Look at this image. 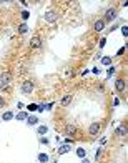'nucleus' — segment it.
<instances>
[{"label": "nucleus", "mask_w": 128, "mask_h": 163, "mask_svg": "<svg viewBox=\"0 0 128 163\" xmlns=\"http://www.w3.org/2000/svg\"><path fill=\"white\" fill-rule=\"evenodd\" d=\"M73 102V95H70V93H67V95L62 96V100H60V105L62 106H68L70 103Z\"/></svg>", "instance_id": "nucleus-11"}, {"label": "nucleus", "mask_w": 128, "mask_h": 163, "mask_svg": "<svg viewBox=\"0 0 128 163\" xmlns=\"http://www.w3.org/2000/svg\"><path fill=\"white\" fill-rule=\"evenodd\" d=\"M33 90H35V83H33L32 80H27V82H23V83L20 85V92H22L23 95H30Z\"/></svg>", "instance_id": "nucleus-2"}, {"label": "nucleus", "mask_w": 128, "mask_h": 163, "mask_svg": "<svg viewBox=\"0 0 128 163\" xmlns=\"http://www.w3.org/2000/svg\"><path fill=\"white\" fill-rule=\"evenodd\" d=\"M88 73H90V70H87V68H85V70L82 72V77H85V75H88Z\"/></svg>", "instance_id": "nucleus-36"}, {"label": "nucleus", "mask_w": 128, "mask_h": 163, "mask_svg": "<svg viewBox=\"0 0 128 163\" xmlns=\"http://www.w3.org/2000/svg\"><path fill=\"white\" fill-rule=\"evenodd\" d=\"M115 72H117V68H115V67H113V65H111V67H108V68H107V77H111V75H115Z\"/></svg>", "instance_id": "nucleus-23"}, {"label": "nucleus", "mask_w": 128, "mask_h": 163, "mask_svg": "<svg viewBox=\"0 0 128 163\" xmlns=\"http://www.w3.org/2000/svg\"><path fill=\"white\" fill-rule=\"evenodd\" d=\"M55 142H57V145H62V138H60L58 135H57V136H55Z\"/></svg>", "instance_id": "nucleus-32"}, {"label": "nucleus", "mask_w": 128, "mask_h": 163, "mask_svg": "<svg viewBox=\"0 0 128 163\" xmlns=\"http://www.w3.org/2000/svg\"><path fill=\"white\" fill-rule=\"evenodd\" d=\"M115 90H117L118 93H123V92H127V82H125L123 78H118V80L115 82Z\"/></svg>", "instance_id": "nucleus-7"}, {"label": "nucleus", "mask_w": 128, "mask_h": 163, "mask_svg": "<svg viewBox=\"0 0 128 163\" xmlns=\"http://www.w3.org/2000/svg\"><path fill=\"white\" fill-rule=\"evenodd\" d=\"M17 108H19V110H22V108H25V105H23L22 102H19V103H17Z\"/></svg>", "instance_id": "nucleus-33"}, {"label": "nucleus", "mask_w": 128, "mask_h": 163, "mask_svg": "<svg viewBox=\"0 0 128 163\" xmlns=\"http://www.w3.org/2000/svg\"><path fill=\"white\" fill-rule=\"evenodd\" d=\"M75 153H77L78 158H87V150H85L83 146H78V148L75 150Z\"/></svg>", "instance_id": "nucleus-19"}, {"label": "nucleus", "mask_w": 128, "mask_h": 163, "mask_svg": "<svg viewBox=\"0 0 128 163\" xmlns=\"http://www.w3.org/2000/svg\"><path fill=\"white\" fill-rule=\"evenodd\" d=\"M29 115H30L29 112H23V110H22V112H19L17 115H13V118H15L17 122H25V120H27V116H29Z\"/></svg>", "instance_id": "nucleus-14"}, {"label": "nucleus", "mask_w": 128, "mask_h": 163, "mask_svg": "<svg viewBox=\"0 0 128 163\" xmlns=\"http://www.w3.org/2000/svg\"><path fill=\"white\" fill-rule=\"evenodd\" d=\"M101 156H103V150H101V146H98V148H97V152H95V160L98 162Z\"/></svg>", "instance_id": "nucleus-22"}, {"label": "nucleus", "mask_w": 128, "mask_h": 163, "mask_svg": "<svg viewBox=\"0 0 128 163\" xmlns=\"http://www.w3.org/2000/svg\"><path fill=\"white\" fill-rule=\"evenodd\" d=\"M105 143H107V136H103V138L100 140V145H105Z\"/></svg>", "instance_id": "nucleus-37"}, {"label": "nucleus", "mask_w": 128, "mask_h": 163, "mask_svg": "<svg viewBox=\"0 0 128 163\" xmlns=\"http://www.w3.org/2000/svg\"><path fill=\"white\" fill-rule=\"evenodd\" d=\"M105 29V22H103V19H98L95 20V23H93V32H101V30Z\"/></svg>", "instance_id": "nucleus-10"}, {"label": "nucleus", "mask_w": 128, "mask_h": 163, "mask_svg": "<svg viewBox=\"0 0 128 163\" xmlns=\"http://www.w3.org/2000/svg\"><path fill=\"white\" fill-rule=\"evenodd\" d=\"M125 48H127V47H121V48H120V50H118V55H121V53L125 52Z\"/></svg>", "instance_id": "nucleus-40"}, {"label": "nucleus", "mask_w": 128, "mask_h": 163, "mask_svg": "<svg viewBox=\"0 0 128 163\" xmlns=\"http://www.w3.org/2000/svg\"><path fill=\"white\" fill-rule=\"evenodd\" d=\"M100 130H101V123L100 122H92L88 125V135L90 136H97L100 133Z\"/></svg>", "instance_id": "nucleus-5"}, {"label": "nucleus", "mask_w": 128, "mask_h": 163, "mask_svg": "<svg viewBox=\"0 0 128 163\" xmlns=\"http://www.w3.org/2000/svg\"><path fill=\"white\" fill-rule=\"evenodd\" d=\"M62 143H63V145H72V146H73V143H75V142H73V138L67 136V138H63V142H62Z\"/></svg>", "instance_id": "nucleus-25"}, {"label": "nucleus", "mask_w": 128, "mask_h": 163, "mask_svg": "<svg viewBox=\"0 0 128 163\" xmlns=\"http://www.w3.org/2000/svg\"><path fill=\"white\" fill-rule=\"evenodd\" d=\"M70 150H72V145H58V152H57V153L58 155H67L70 152Z\"/></svg>", "instance_id": "nucleus-15"}, {"label": "nucleus", "mask_w": 128, "mask_h": 163, "mask_svg": "<svg viewBox=\"0 0 128 163\" xmlns=\"http://www.w3.org/2000/svg\"><path fill=\"white\" fill-rule=\"evenodd\" d=\"M37 160H38V163H48L50 162V155L45 153V152H40V153L37 155Z\"/></svg>", "instance_id": "nucleus-13"}, {"label": "nucleus", "mask_w": 128, "mask_h": 163, "mask_svg": "<svg viewBox=\"0 0 128 163\" xmlns=\"http://www.w3.org/2000/svg\"><path fill=\"white\" fill-rule=\"evenodd\" d=\"M127 133H128V130H127V125H120L118 128H117V130H115V135H117V136H120V138H123V136H127Z\"/></svg>", "instance_id": "nucleus-9"}, {"label": "nucleus", "mask_w": 128, "mask_h": 163, "mask_svg": "<svg viewBox=\"0 0 128 163\" xmlns=\"http://www.w3.org/2000/svg\"><path fill=\"white\" fill-rule=\"evenodd\" d=\"M53 163H55V162H53Z\"/></svg>", "instance_id": "nucleus-41"}, {"label": "nucleus", "mask_w": 128, "mask_h": 163, "mask_svg": "<svg viewBox=\"0 0 128 163\" xmlns=\"http://www.w3.org/2000/svg\"><path fill=\"white\" fill-rule=\"evenodd\" d=\"M42 45H43L42 37H38V35H33V37L30 39V48H33V50H38V48H42Z\"/></svg>", "instance_id": "nucleus-6"}, {"label": "nucleus", "mask_w": 128, "mask_h": 163, "mask_svg": "<svg viewBox=\"0 0 128 163\" xmlns=\"http://www.w3.org/2000/svg\"><path fill=\"white\" fill-rule=\"evenodd\" d=\"M105 43H107V37H101V39H100V45H98V47L103 48V47H105Z\"/></svg>", "instance_id": "nucleus-28"}, {"label": "nucleus", "mask_w": 128, "mask_h": 163, "mask_svg": "<svg viewBox=\"0 0 128 163\" xmlns=\"http://www.w3.org/2000/svg\"><path fill=\"white\" fill-rule=\"evenodd\" d=\"M100 62H101V65H105V67H111V57H108V55L101 57L100 58Z\"/></svg>", "instance_id": "nucleus-20"}, {"label": "nucleus", "mask_w": 128, "mask_h": 163, "mask_svg": "<svg viewBox=\"0 0 128 163\" xmlns=\"http://www.w3.org/2000/svg\"><path fill=\"white\" fill-rule=\"evenodd\" d=\"M120 105V98H115V102H113V106H118Z\"/></svg>", "instance_id": "nucleus-35"}, {"label": "nucleus", "mask_w": 128, "mask_h": 163, "mask_svg": "<svg viewBox=\"0 0 128 163\" xmlns=\"http://www.w3.org/2000/svg\"><path fill=\"white\" fill-rule=\"evenodd\" d=\"M38 142H40L42 145H48V143H50V140L47 138V136H40V138H38Z\"/></svg>", "instance_id": "nucleus-27"}, {"label": "nucleus", "mask_w": 128, "mask_h": 163, "mask_svg": "<svg viewBox=\"0 0 128 163\" xmlns=\"http://www.w3.org/2000/svg\"><path fill=\"white\" fill-rule=\"evenodd\" d=\"M117 17H118V12H117V9L110 7V9L105 10V15H103V22H105V23H107V22H115V20H117Z\"/></svg>", "instance_id": "nucleus-1"}, {"label": "nucleus", "mask_w": 128, "mask_h": 163, "mask_svg": "<svg viewBox=\"0 0 128 163\" xmlns=\"http://www.w3.org/2000/svg\"><path fill=\"white\" fill-rule=\"evenodd\" d=\"M10 82H12V75H10V72H3L2 75H0V88L3 90V88H9Z\"/></svg>", "instance_id": "nucleus-3"}, {"label": "nucleus", "mask_w": 128, "mask_h": 163, "mask_svg": "<svg viewBox=\"0 0 128 163\" xmlns=\"http://www.w3.org/2000/svg\"><path fill=\"white\" fill-rule=\"evenodd\" d=\"M43 110H45V106H43V105H38V106H37V112H43Z\"/></svg>", "instance_id": "nucleus-34"}, {"label": "nucleus", "mask_w": 128, "mask_h": 163, "mask_svg": "<svg viewBox=\"0 0 128 163\" xmlns=\"http://www.w3.org/2000/svg\"><path fill=\"white\" fill-rule=\"evenodd\" d=\"M43 20H45L47 23H55V22L58 20V15H57L55 10H47V12L43 13Z\"/></svg>", "instance_id": "nucleus-4"}, {"label": "nucleus", "mask_w": 128, "mask_h": 163, "mask_svg": "<svg viewBox=\"0 0 128 163\" xmlns=\"http://www.w3.org/2000/svg\"><path fill=\"white\" fill-rule=\"evenodd\" d=\"M92 73H93V75H100V73H101V70H100V67H95L93 70H92Z\"/></svg>", "instance_id": "nucleus-29"}, {"label": "nucleus", "mask_w": 128, "mask_h": 163, "mask_svg": "<svg viewBox=\"0 0 128 163\" xmlns=\"http://www.w3.org/2000/svg\"><path fill=\"white\" fill-rule=\"evenodd\" d=\"M65 133L68 135V136H73V135L77 133V126H75V125H72V123H68L67 126H65Z\"/></svg>", "instance_id": "nucleus-16"}, {"label": "nucleus", "mask_w": 128, "mask_h": 163, "mask_svg": "<svg viewBox=\"0 0 128 163\" xmlns=\"http://www.w3.org/2000/svg\"><path fill=\"white\" fill-rule=\"evenodd\" d=\"M53 105H55V103L52 102V103H47V105H43V106H45V110H47V112H50V110L53 108Z\"/></svg>", "instance_id": "nucleus-30"}, {"label": "nucleus", "mask_w": 128, "mask_h": 163, "mask_svg": "<svg viewBox=\"0 0 128 163\" xmlns=\"http://www.w3.org/2000/svg\"><path fill=\"white\" fill-rule=\"evenodd\" d=\"M2 120H3V122H10V120H13V112H10V110L3 112V113H2Z\"/></svg>", "instance_id": "nucleus-18"}, {"label": "nucleus", "mask_w": 128, "mask_h": 163, "mask_svg": "<svg viewBox=\"0 0 128 163\" xmlns=\"http://www.w3.org/2000/svg\"><path fill=\"white\" fill-rule=\"evenodd\" d=\"M20 17H22V20H23V22H25V23H27V20L30 19V12L27 9L25 10H22V13H20Z\"/></svg>", "instance_id": "nucleus-21"}, {"label": "nucleus", "mask_w": 128, "mask_h": 163, "mask_svg": "<svg viewBox=\"0 0 128 163\" xmlns=\"http://www.w3.org/2000/svg\"><path fill=\"white\" fill-rule=\"evenodd\" d=\"M120 30H121V35L127 39V37H128V25H127V23H125V25H121V27H120Z\"/></svg>", "instance_id": "nucleus-24"}, {"label": "nucleus", "mask_w": 128, "mask_h": 163, "mask_svg": "<svg viewBox=\"0 0 128 163\" xmlns=\"http://www.w3.org/2000/svg\"><path fill=\"white\" fill-rule=\"evenodd\" d=\"M40 118L37 115H29L27 116V120H25V123L29 125V126H35V125H38Z\"/></svg>", "instance_id": "nucleus-8"}, {"label": "nucleus", "mask_w": 128, "mask_h": 163, "mask_svg": "<svg viewBox=\"0 0 128 163\" xmlns=\"http://www.w3.org/2000/svg\"><path fill=\"white\" fill-rule=\"evenodd\" d=\"M82 163H92V162H90V158H82Z\"/></svg>", "instance_id": "nucleus-39"}, {"label": "nucleus", "mask_w": 128, "mask_h": 163, "mask_svg": "<svg viewBox=\"0 0 128 163\" xmlns=\"http://www.w3.org/2000/svg\"><path fill=\"white\" fill-rule=\"evenodd\" d=\"M48 125H38L37 126V135L38 136H47V133H48Z\"/></svg>", "instance_id": "nucleus-12"}, {"label": "nucleus", "mask_w": 128, "mask_h": 163, "mask_svg": "<svg viewBox=\"0 0 128 163\" xmlns=\"http://www.w3.org/2000/svg\"><path fill=\"white\" fill-rule=\"evenodd\" d=\"M29 30H30V29H29V25H27L25 22H22V23L19 25V29H17V32H19L20 35H25V33H27Z\"/></svg>", "instance_id": "nucleus-17"}, {"label": "nucleus", "mask_w": 128, "mask_h": 163, "mask_svg": "<svg viewBox=\"0 0 128 163\" xmlns=\"http://www.w3.org/2000/svg\"><path fill=\"white\" fill-rule=\"evenodd\" d=\"M103 57V55H101V52H98V53H97V55H95V58H97V60H100V58Z\"/></svg>", "instance_id": "nucleus-38"}, {"label": "nucleus", "mask_w": 128, "mask_h": 163, "mask_svg": "<svg viewBox=\"0 0 128 163\" xmlns=\"http://www.w3.org/2000/svg\"><path fill=\"white\" fill-rule=\"evenodd\" d=\"M3 106H5V98L0 96V108H3Z\"/></svg>", "instance_id": "nucleus-31"}, {"label": "nucleus", "mask_w": 128, "mask_h": 163, "mask_svg": "<svg viewBox=\"0 0 128 163\" xmlns=\"http://www.w3.org/2000/svg\"><path fill=\"white\" fill-rule=\"evenodd\" d=\"M37 106H38V105H35V103H30V105H27L25 108H27V112H35V110H37Z\"/></svg>", "instance_id": "nucleus-26"}]
</instances>
